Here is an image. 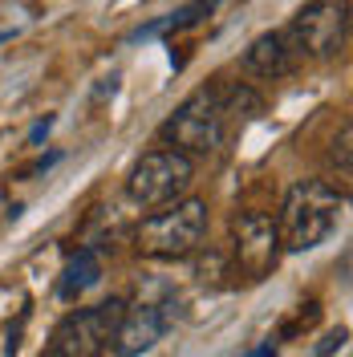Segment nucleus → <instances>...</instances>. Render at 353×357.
Wrapping results in <instances>:
<instances>
[{
    "instance_id": "obj_3",
    "label": "nucleus",
    "mask_w": 353,
    "mask_h": 357,
    "mask_svg": "<svg viewBox=\"0 0 353 357\" xmlns=\"http://www.w3.org/2000/svg\"><path fill=\"white\" fill-rule=\"evenodd\" d=\"M227 138L223 126V106L216 89H195L167 122H163V142H171V151L183 158L195 155H216Z\"/></svg>"
},
{
    "instance_id": "obj_13",
    "label": "nucleus",
    "mask_w": 353,
    "mask_h": 357,
    "mask_svg": "<svg viewBox=\"0 0 353 357\" xmlns=\"http://www.w3.org/2000/svg\"><path fill=\"white\" fill-rule=\"evenodd\" d=\"M341 341H345V329H337V333H329V337H325V345H321V354H317V357H329L333 349H341Z\"/></svg>"
},
{
    "instance_id": "obj_9",
    "label": "nucleus",
    "mask_w": 353,
    "mask_h": 357,
    "mask_svg": "<svg viewBox=\"0 0 353 357\" xmlns=\"http://www.w3.org/2000/svg\"><path fill=\"white\" fill-rule=\"evenodd\" d=\"M292 66H296V53L285 33H264L243 53V69L256 77H285V73H292Z\"/></svg>"
},
{
    "instance_id": "obj_15",
    "label": "nucleus",
    "mask_w": 353,
    "mask_h": 357,
    "mask_svg": "<svg viewBox=\"0 0 353 357\" xmlns=\"http://www.w3.org/2000/svg\"><path fill=\"white\" fill-rule=\"evenodd\" d=\"M243 357H276V349H272V345H256L252 354H243Z\"/></svg>"
},
{
    "instance_id": "obj_16",
    "label": "nucleus",
    "mask_w": 353,
    "mask_h": 357,
    "mask_svg": "<svg viewBox=\"0 0 353 357\" xmlns=\"http://www.w3.org/2000/svg\"><path fill=\"white\" fill-rule=\"evenodd\" d=\"M45 357H57V354H45Z\"/></svg>"
},
{
    "instance_id": "obj_5",
    "label": "nucleus",
    "mask_w": 353,
    "mask_h": 357,
    "mask_svg": "<svg viewBox=\"0 0 353 357\" xmlns=\"http://www.w3.org/2000/svg\"><path fill=\"white\" fill-rule=\"evenodd\" d=\"M288 45L296 57H313V61H329L345 49V37H350V4H305L292 24L285 29Z\"/></svg>"
},
{
    "instance_id": "obj_2",
    "label": "nucleus",
    "mask_w": 353,
    "mask_h": 357,
    "mask_svg": "<svg viewBox=\"0 0 353 357\" xmlns=\"http://www.w3.org/2000/svg\"><path fill=\"white\" fill-rule=\"evenodd\" d=\"M207 236V203L203 199H179L167 211H155L151 220L138 223L134 248L147 260H187L199 252Z\"/></svg>"
},
{
    "instance_id": "obj_4",
    "label": "nucleus",
    "mask_w": 353,
    "mask_h": 357,
    "mask_svg": "<svg viewBox=\"0 0 353 357\" xmlns=\"http://www.w3.org/2000/svg\"><path fill=\"white\" fill-rule=\"evenodd\" d=\"M122 309H126V301H122V296H110V301H102V305L69 312L66 321L53 329V349H49V354H57V357H102L110 349L114 329H118V321H122Z\"/></svg>"
},
{
    "instance_id": "obj_8",
    "label": "nucleus",
    "mask_w": 353,
    "mask_h": 357,
    "mask_svg": "<svg viewBox=\"0 0 353 357\" xmlns=\"http://www.w3.org/2000/svg\"><path fill=\"white\" fill-rule=\"evenodd\" d=\"M171 329V317L163 312V305H151V301H138V305H126L122 309V321L114 329V354L118 357H142L147 349H155L163 333Z\"/></svg>"
},
{
    "instance_id": "obj_11",
    "label": "nucleus",
    "mask_w": 353,
    "mask_h": 357,
    "mask_svg": "<svg viewBox=\"0 0 353 357\" xmlns=\"http://www.w3.org/2000/svg\"><path fill=\"white\" fill-rule=\"evenodd\" d=\"M216 8L211 4H183V8H175V13H167V17H158V21L142 24V29H134L130 41H142V37H158V33H175V29H187V24L203 21V17H211Z\"/></svg>"
},
{
    "instance_id": "obj_10",
    "label": "nucleus",
    "mask_w": 353,
    "mask_h": 357,
    "mask_svg": "<svg viewBox=\"0 0 353 357\" xmlns=\"http://www.w3.org/2000/svg\"><path fill=\"white\" fill-rule=\"evenodd\" d=\"M98 280H102V260H98L93 248H82V252L66 264V276H61L57 292H61V301H77V296L86 289H93Z\"/></svg>"
},
{
    "instance_id": "obj_12",
    "label": "nucleus",
    "mask_w": 353,
    "mask_h": 357,
    "mask_svg": "<svg viewBox=\"0 0 353 357\" xmlns=\"http://www.w3.org/2000/svg\"><path fill=\"white\" fill-rule=\"evenodd\" d=\"M350 138H353V130H350V126H341L337 142H333V162L341 158V171H345V175H350Z\"/></svg>"
},
{
    "instance_id": "obj_1",
    "label": "nucleus",
    "mask_w": 353,
    "mask_h": 357,
    "mask_svg": "<svg viewBox=\"0 0 353 357\" xmlns=\"http://www.w3.org/2000/svg\"><path fill=\"white\" fill-rule=\"evenodd\" d=\"M337 211H341V191L329 187L325 178L292 183L285 203H280V220H276L280 248H288V252L317 248L337 227Z\"/></svg>"
},
{
    "instance_id": "obj_14",
    "label": "nucleus",
    "mask_w": 353,
    "mask_h": 357,
    "mask_svg": "<svg viewBox=\"0 0 353 357\" xmlns=\"http://www.w3.org/2000/svg\"><path fill=\"white\" fill-rule=\"evenodd\" d=\"M45 130H49V118H45V122H37V126H33V134H29V142H41V138H45Z\"/></svg>"
},
{
    "instance_id": "obj_7",
    "label": "nucleus",
    "mask_w": 353,
    "mask_h": 357,
    "mask_svg": "<svg viewBox=\"0 0 353 357\" xmlns=\"http://www.w3.org/2000/svg\"><path fill=\"white\" fill-rule=\"evenodd\" d=\"M232 252H236V264H240L243 276L264 280L280 260V236H276L272 215L252 211V207L236 211L232 215Z\"/></svg>"
},
{
    "instance_id": "obj_6",
    "label": "nucleus",
    "mask_w": 353,
    "mask_h": 357,
    "mask_svg": "<svg viewBox=\"0 0 353 357\" xmlns=\"http://www.w3.org/2000/svg\"><path fill=\"white\" fill-rule=\"evenodd\" d=\"M195 178V162L175 155V151H151L134 162L130 178H126V195L138 207H163V203H179V195L191 187Z\"/></svg>"
}]
</instances>
